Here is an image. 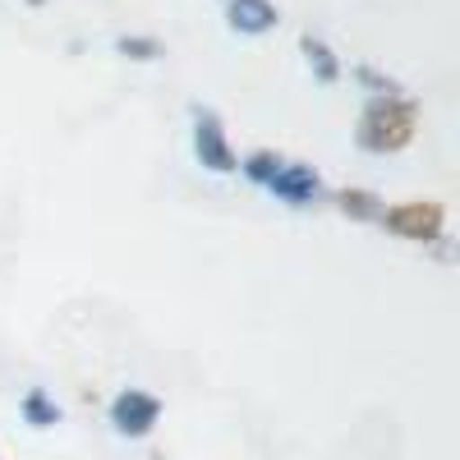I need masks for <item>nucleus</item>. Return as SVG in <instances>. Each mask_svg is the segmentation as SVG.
I'll list each match as a JSON object with an SVG mask.
<instances>
[{"label": "nucleus", "mask_w": 460, "mask_h": 460, "mask_svg": "<svg viewBox=\"0 0 460 460\" xmlns=\"http://www.w3.org/2000/svg\"><path fill=\"white\" fill-rule=\"evenodd\" d=\"M419 129V102L410 93L401 97H368L355 125V143L368 152V157H392V152H405L414 143Z\"/></svg>", "instance_id": "nucleus-1"}, {"label": "nucleus", "mask_w": 460, "mask_h": 460, "mask_svg": "<svg viewBox=\"0 0 460 460\" xmlns=\"http://www.w3.org/2000/svg\"><path fill=\"white\" fill-rule=\"evenodd\" d=\"M387 235L396 240H410V244H433L438 235H447V208L442 203H424V199H414V203H392V208H382V221H377Z\"/></svg>", "instance_id": "nucleus-2"}, {"label": "nucleus", "mask_w": 460, "mask_h": 460, "mask_svg": "<svg viewBox=\"0 0 460 460\" xmlns=\"http://www.w3.org/2000/svg\"><path fill=\"white\" fill-rule=\"evenodd\" d=\"M194 162L212 175H235L240 171V152L230 147L226 125L212 106H194Z\"/></svg>", "instance_id": "nucleus-3"}, {"label": "nucleus", "mask_w": 460, "mask_h": 460, "mask_svg": "<svg viewBox=\"0 0 460 460\" xmlns=\"http://www.w3.org/2000/svg\"><path fill=\"white\" fill-rule=\"evenodd\" d=\"M162 424V401L143 392V387H125L120 396L111 401V429L120 438H147L152 429Z\"/></svg>", "instance_id": "nucleus-4"}, {"label": "nucleus", "mask_w": 460, "mask_h": 460, "mask_svg": "<svg viewBox=\"0 0 460 460\" xmlns=\"http://www.w3.org/2000/svg\"><path fill=\"white\" fill-rule=\"evenodd\" d=\"M267 194L281 199L286 208H314L323 199V175L314 166H304V162H286L272 175V184H267Z\"/></svg>", "instance_id": "nucleus-5"}, {"label": "nucleus", "mask_w": 460, "mask_h": 460, "mask_svg": "<svg viewBox=\"0 0 460 460\" xmlns=\"http://www.w3.org/2000/svg\"><path fill=\"white\" fill-rule=\"evenodd\" d=\"M226 23L240 37H262L281 23V10L272 0H226Z\"/></svg>", "instance_id": "nucleus-6"}, {"label": "nucleus", "mask_w": 460, "mask_h": 460, "mask_svg": "<svg viewBox=\"0 0 460 460\" xmlns=\"http://www.w3.org/2000/svg\"><path fill=\"white\" fill-rule=\"evenodd\" d=\"M299 56H304V65L314 69V79H318V84H336V79H341V56L323 42V37L299 32Z\"/></svg>", "instance_id": "nucleus-7"}, {"label": "nucleus", "mask_w": 460, "mask_h": 460, "mask_svg": "<svg viewBox=\"0 0 460 460\" xmlns=\"http://www.w3.org/2000/svg\"><path fill=\"white\" fill-rule=\"evenodd\" d=\"M336 208L350 217V221L377 226V221H382V208H387V203H382L373 189H341V194H336Z\"/></svg>", "instance_id": "nucleus-8"}, {"label": "nucleus", "mask_w": 460, "mask_h": 460, "mask_svg": "<svg viewBox=\"0 0 460 460\" xmlns=\"http://www.w3.org/2000/svg\"><path fill=\"white\" fill-rule=\"evenodd\" d=\"M19 414L28 419L32 429H56V424H60V405H56V401H51L42 387H28V392H23Z\"/></svg>", "instance_id": "nucleus-9"}, {"label": "nucleus", "mask_w": 460, "mask_h": 460, "mask_svg": "<svg viewBox=\"0 0 460 460\" xmlns=\"http://www.w3.org/2000/svg\"><path fill=\"white\" fill-rule=\"evenodd\" d=\"M281 166H286V162H281V152H277V147H258V152H249V157L240 162L244 180H249V184H262V189L272 184V175H277Z\"/></svg>", "instance_id": "nucleus-10"}, {"label": "nucleus", "mask_w": 460, "mask_h": 460, "mask_svg": "<svg viewBox=\"0 0 460 460\" xmlns=\"http://www.w3.org/2000/svg\"><path fill=\"white\" fill-rule=\"evenodd\" d=\"M115 56L125 60H162V42L147 32H129V37H115Z\"/></svg>", "instance_id": "nucleus-11"}, {"label": "nucleus", "mask_w": 460, "mask_h": 460, "mask_svg": "<svg viewBox=\"0 0 460 460\" xmlns=\"http://www.w3.org/2000/svg\"><path fill=\"white\" fill-rule=\"evenodd\" d=\"M355 84H364L373 97H401V93H405L392 74H382V69H373V65H355Z\"/></svg>", "instance_id": "nucleus-12"}, {"label": "nucleus", "mask_w": 460, "mask_h": 460, "mask_svg": "<svg viewBox=\"0 0 460 460\" xmlns=\"http://www.w3.org/2000/svg\"><path fill=\"white\" fill-rule=\"evenodd\" d=\"M433 253H438V262H456V240L451 235H438L433 240Z\"/></svg>", "instance_id": "nucleus-13"}, {"label": "nucleus", "mask_w": 460, "mask_h": 460, "mask_svg": "<svg viewBox=\"0 0 460 460\" xmlns=\"http://www.w3.org/2000/svg\"><path fill=\"white\" fill-rule=\"evenodd\" d=\"M23 5H32V10H42V5H47V0H23Z\"/></svg>", "instance_id": "nucleus-14"}]
</instances>
